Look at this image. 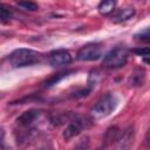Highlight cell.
Returning a JSON list of instances; mask_svg holds the SVG:
<instances>
[{
  "label": "cell",
  "instance_id": "12",
  "mask_svg": "<svg viewBox=\"0 0 150 150\" xmlns=\"http://www.w3.org/2000/svg\"><path fill=\"white\" fill-rule=\"evenodd\" d=\"M74 70H69V71H62V73H59V74H55V75H53L52 77H49L46 82H45V86L46 87H52L53 84H56L59 81H61L62 79H64V77H67L70 73H73Z\"/></svg>",
  "mask_w": 150,
  "mask_h": 150
},
{
  "label": "cell",
  "instance_id": "2",
  "mask_svg": "<svg viewBox=\"0 0 150 150\" xmlns=\"http://www.w3.org/2000/svg\"><path fill=\"white\" fill-rule=\"evenodd\" d=\"M117 104H118V98L115 94L112 93L103 94L90 109V118L94 121L107 117L116 109Z\"/></svg>",
  "mask_w": 150,
  "mask_h": 150
},
{
  "label": "cell",
  "instance_id": "1",
  "mask_svg": "<svg viewBox=\"0 0 150 150\" xmlns=\"http://www.w3.org/2000/svg\"><path fill=\"white\" fill-rule=\"evenodd\" d=\"M42 59H43V55L40 52L29 49V48H18L13 50L8 56V61L13 68L33 66V64L40 63Z\"/></svg>",
  "mask_w": 150,
  "mask_h": 150
},
{
  "label": "cell",
  "instance_id": "5",
  "mask_svg": "<svg viewBox=\"0 0 150 150\" xmlns=\"http://www.w3.org/2000/svg\"><path fill=\"white\" fill-rule=\"evenodd\" d=\"M103 47L98 42H90L82 46L76 54L79 61H96L102 57Z\"/></svg>",
  "mask_w": 150,
  "mask_h": 150
},
{
  "label": "cell",
  "instance_id": "6",
  "mask_svg": "<svg viewBox=\"0 0 150 150\" xmlns=\"http://www.w3.org/2000/svg\"><path fill=\"white\" fill-rule=\"evenodd\" d=\"M73 61V56L67 49H55L48 54V62L53 67L68 66Z\"/></svg>",
  "mask_w": 150,
  "mask_h": 150
},
{
  "label": "cell",
  "instance_id": "9",
  "mask_svg": "<svg viewBox=\"0 0 150 150\" xmlns=\"http://www.w3.org/2000/svg\"><path fill=\"white\" fill-rule=\"evenodd\" d=\"M135 15V8L134 7H123L120 9H115L111 14V21L115 23H121L124 21H128Z\"/></svg>",
  "mask_w": 150,
  "mask_h": 150
},
{
  "label": "cell",
  "instance_id": "8",
  "mask_svg": "<svg viewBox=\"0 0 150 150\" xmlns=\"http://www.w3.org/2000/svg\"><path fill=\"white\" fill-rule=\"evenodd\" d=\"M134 141V128L129 127L124 131H122L118 139L110 146H112V150H130Z\"/></svg>",
  "mask_w": 150,
  "mask_h": 150
},
{
  "label": "cell",
  "instance_id": "13",
  "mask_svg": "<svg viewBox=\"0 0 150 150\" xmlns=\"http://www.w3.org/2000/svg\"><path fill=\"white\" fill-rule=\"evenodd\" d=\"M16 5H18L19 7L26 9V11H32V12H34V11H38V9H39V5H38L36 2H33V1H20V2H18Z\"/></svg>",
  "mask_w": 150,
  "mask_h": 150
},
{
  "label": "cell",
  "instance_id": "3",
  "mask_svg": "<svg viewBox=\"0 0 150 150\" xmlns=\"http://www.w3.org/2000/svg\"><path fill=\"white\" fill-rule=\"evenodd\" d=\"M129 57V49L124 46H116L110 49L102 60V67L107 69H118L125 66Z\"/></svg>",
  "mask_w": 150,
  "mask_h": 150
},
{
  "label": "cell",
  "instance_id": "14",
  "mask_svg": "<svg viewBox=\"0 0 150 150\" xmlns=\"http://www.w3.org/2000/svg\"><path fill=\"white\" fill-rule=\"evenodd\" d=\"M89 137L88 136H84L82 137L77 143L76 145L74 146L73 150H89Z\"/></svg>",
  "mask_w": 150,
  "mask_h": 150
},
{
  "label": "cell",
  "instance_id": "15",
  "mask_svg": "<svg viewBox=\"0 0 150 150\" xmlns=\"http://www.w3.org/2000/svg\"><path fill=\"white\" fill-rule=\"evenodd\" d=\"M11 18H12V12L8 8H6L5 6L0 5V21L7 22L11 20Z\"/></svg>",
  "mask_w": 150,
  "mask_h": 150
},
{
  "label": "cell",
  "instance_id": "7",
  "mask_svg": "<svg viewBox=\"0 0 150 150\" xmlns=\"http://www.w3.org/2000/svg\"><path fill=\"white\" fill-rule=\"evenodd\" d=\"M41 117V111L30 109L27 111H23L18 118L15 120V125L16 128H30L35 127V123L40 120Z\"/></svg>",
  "mask_w": 150,
  "mask_h": 150
},
{
  "label": "cell",
  "instance_id": "11",
  "mask_svg": "<svg viewBox=\"0 0 150 150\" xmlns=\"http://www.w3.org/2000/svg\"><path fill=\"white\" fill-rule=\"evenodd\" d=\"M115 7H116V2H115V1L107 0V1L100 2L97 9H98V12H100L101 14H103V15H110V14L114 13Z\"/></svg>",
  "mask_w": 150,
  "mask_h": 150
},
{
  "label": "cell",
  "instance_id": "4",
  "mask_svg": "<svg viewBox=\"0 0 150 150\" xmlns=\"http://www.w3.org/2000/svg\"><path fill=\"white\" fill-rule=\"evenodd\" d=\"M93 123V120L81 115H71L68 120V124L62 132L64 141H70L71 138L80 135L84 129H88Z\"/></svg>",
  "mask_w": 150,
  "mask_h": 150
},
{
  "label": "cell",
  "instance_id": "17",
  "mask_svg": "<svg viewBox=\"0 0 150 150\" xmlns=\"http://www.w3.org/2000/svg\"><path fill=\"white\" fill-rule=\"evenodd\" d=\"M149 29L148 28H145L144 30H142V32H139L138 34H136L135 35V40H137V41H141V42H149Z\"/></svg>",
  "mask_w": 150,
  "mask_h": 150
},
{
  "label": "cell",
  "instance_id": "10",
  "mask_svg": "<svg viewBox=\"0 0 150 150\" xmlns=\"http://www.w3.org/2000/svg\"><path fill=\"white\" fill-rule=\"evenodd\" d=\"M145 77H146V73L143 68H136L132 74L130 75V86L132 87H142L145 82Z\"/></svg>",
  "mask_w": 150,
  "mask_h": 150
},
{
  "label": "cell",
  "instance_id": "16",
  "mask_svg": "<svg viewBox=\"0 0 150 150\" xmlns=\"http://www.w3.org/2000/svg\"><path fill=\"white\" fill-rule=\"evenodd\" d=\"M132 53H135L138 56L144 57V61L148 62V57H149V48L148 47H137V48L132 49Z\"/></svg>",
  "mask_w": 150,
  "mask_h": 150
}]
</instances>
